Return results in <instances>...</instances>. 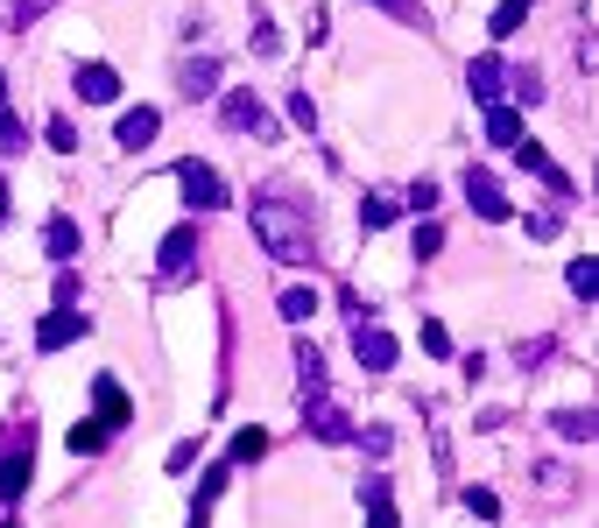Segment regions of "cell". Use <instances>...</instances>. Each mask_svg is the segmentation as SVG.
I'll use <instances>...</instances> for the list:
<instances>
[{"label": "cell", "mask_w": 599, "mask_h": 528, "mask_svg": "<svg viewBox=\"0 0 599 528\" xmlns=\"http://www.w3.org/2000/svg\"><path fill=\"white\" fill-rule=\"evenodd\" d=\"M247 219H254V240H261L276 261H310V254H318L310 247V219L290 198H254Z\"/></svg>", "instance_id": "1"}, {"label": "cell", "mask_w": 599, "mask_h": 528, "mask_svg": "<svg viewBox=\"0 0 599 528\" xmlns=\"http://www.w3.org/2000/svg\"><path fill=\"white\" fill-rule=\"evenodd\" d=\"M28 472H36V422H14L8 437H0V501H22L28 493Z\"/></svg>", "instance_id": "2"}, {"label": "cell", "mask_w": 599, "mask_h": 528, "mask_svg": "<svg viewBox=\"0 0 599 528\" xmlns=\"http://www.w3.org/2000/svg\"><path fill=\"white\" fill-rule=\"evenodd\" d=\"M219 120H227V134H240V142H282L276 113H268L254 93H227L219 99Z\"/></svg>", "instance_id": "3"}, {"label": "cell", "mask_w": 599, "mask_h": 528, "mask_svg": "<svg viewBox=\"0 0 599 528\" xmlns=\"http://www.w3.org/2000/svg\"><path fill=\"white\" fill-rule=\"evenodd\" d=\"M176 184H184V205H191V211H219V205H227V184H219V170H212V162H198V156L176 162Z\"/></svg>", "instance_id": "4"}, {"label": "cell", "mask_w": 599, "mask_h": 528, "mask_svg": "<svg viewBox=\"0 0 599 528\" xmlns=\"http://www.w3.org/2000/svg\"><path fill=\"white\" fill-rule=\"evenodd\" d=\"M85 331H93V317H85V304H57V310L36 324V353H64V345H78Z\"/></svg>", "instance_id": "5"}, {"label": "cell", "mask_w": 599, "mask_h": 528, "mask_svg": "<svg viewBox=\"0 0 599 528\" xmlns=\"http://www.w3.org/2000/svg\"><path fill=\"white\" fill-rule=\"evenodd\" d=\"M191 268H198V233H191V225H176V233L162 240V254H156V275L176 282V275H191Z\"/></svg>", "instance_id": "6"}, {"label": "cell", "mask_w": 599, "mask_h": 528, "mask_svg": "<svg viewBox=\"0 0 599 528\" xmlns=\"http://www.w3.org/2000/svg\"><path fill=\"white\" fill-rule=\"evenodd\" d=\"M353 353H359V367H367V373L395 367V339H388L381 324H353Z\"/></svg>", "instance_id": "7"}, {"label": "cell", "mask_w": 599, "mask_h": 528, "mask_svg": "<svg viewBox=\"0 0 599 528\" xmlns=\"http://www.w3.org/2000/svg\"><path fill=\"white\" fill-rule=\"evenodd\" d=\"M466 85H473V99H479V106H501V93H508V64H501V57H473Z\"/></svg>", "instance_id": "8"}, {"label": "cell", "mask_w": 599, "mask_h": 528, "mask_svg": "<svg viewBox=\"0 0 599 528\" xmlns=\"http://www.w3.org/2000/svg\"><path fill=\"white\" fill-rule=\"evenodd\" d=\"M156 127H162L156 106H127V113H120V127H113V142H120V148H148V142H156Z\"/></svg>", "instance_id": "9"}, {"label": "cell", "mask_w": 599, "mask_h": 528, "mask_svg": "<svg viewBox=\"0 0 599 528\" xmlns=\"http://www.w3.org/2000/svg\"><path fill=\"white\" fill-rule=\"evenodd\" d=\"M71 85H78V99H85V106L120 99V71H113V64H78V78H71Z\"/></svg>", "instance_id": "10"}, {"label": "cell", "mask_w": 599, "mask_h": 528, "mask_svg": "<svg viewBox=\"0 0 599 528\" xmlns=\"http://www.w3.org/2000/svg\"><path fill=\"white\" fill-rule=\"evenodd\" d=\"M466 198H473V211H479L487 225H501V219H508V198H501V184H493L487 170H473V176H466Z\"/></svg>", "instance_id": "11"}, {"label": "cell", "mask_w": 599, "mask_h": 528, "mask_svg": "<svg viewBox=\"0 0 599 528\" xmlns=\"http://www.w3.org/2000/svg\"><path fill=\"white\" fill-rule=\"evenodd\" d=\"M176 93H184V99H212V93H219V64H212V57H184Z\"/></svg>", "instance_id": "12"}, {"label": "cell", "mask_w": 599, "mask_h": 528, "mask_svg": "<svg viewBox=\"0 0 599 528\" xmlns=\"http://www.w3.org/2000/svg\"><path fill=\"white\" fill-rule=\"evenodd\" d=\"M310 430H318L325 437V444H346V437H353V422H346V409H339V402H325V395H310Z\"/></svg>", "instance_id": "13"}, {"label": "cell", "mask_w": 599, "mask_h": 528, "mask_svg": "<svg viewBox=\"0 0 599 528\" xmlns=\"http://www.w3.org/2000/svg\"><path fill=\"white\" fill-rule=\"evenodd\" d=\"M93 402H99V422H107V430H120V422L134 416V409H127V395H120V381H113V373H99V381H93Z\"/></svg>", "instance_id": "14"}, {"label": "cell", "mask_w": 599, "mask_h": 528, "mask_svg": "<svg viewBox=\"0 0 599 528\" xmlns=\"http://www.w3.org/2000/svg\"><path fill=\"white\" fill-rule=\"evenodd\" d=\"M318 304H325V296H318V290H310V282H290V290H282V296H276V310H282V317H290V324H310V317H318Z\"/></svg>", "instance_id": "15"}, {"label": "cell", "mask_w": 599, "mask_h": 528, "mask_svg": "<svg viewBox=\"0 0 599 528\" xmlns=\"http://www.w3.org/2000/svg\"><path fill=\"white\" fill-rule=\"evenodd\" d=\"M536 487H543L550 493V501H572V493H578V479H572V465H564V458H543V465H536Z\"/></svg>", "instance_id": "16"}, {"label": "cell", "mask_w": 599, "mask_h": 528, "mask_svg": "<svg viewBox=\"0 0 599 528\" xmlns=\"http://www.w3.org/2000/svg\"><path fill=\"white\" fill-rule=\"evenodd\" d=\"M367 528H402L395 521V501H388V472L367 479Z\"/></svg>", "instance_id": "17"}, {"label": "cell", "mask_w": 599, "mask_h": 528, "mask_svg": "<svg viewBox=\"0 0 599 528\" xmlns=\"http://www.w3.org/2000/svg\"><path fill=\"white\" fill-rule=\"evenodd\" d=\"M487 142L493 148H515L522 142V113H515V106H487Z\"/></svg>", "instance_id": "18"}, {"label": "cell", "mask_w": 599, "mask_h": 528, "mask_svg": "<svg viewBox=\"0 0 599 528\" xmlns=\"http://www.w3.org/2000/svg\"><path fill=\"white\" fill-rule=\"evenodd\" d=\"M42 247H50V261H78V225L50 219V225H42Z\"/></svg>", "instance_id": "19"}, {"label": "cell", "mask_w": 599, "mask_h": 528, "mask_svg": "<svg viewBox=\"0 0 599 528\" xmlns=\"http://www.w3.org/2000/svg\"><path fill=\"white\" fill-rule=\"evenodd\" d=\"M296 388H304V395H325V353L318 345H296Z\"/></svg>", "instance_id": "20"}, {"label": "cell", "mask_w": 599, "mask_h": 528, "mask_svg": "<svg viewBox=\"0 0 599 528\" xmlns=\"http://www.w3.org/2000/svg\"><path fill=\"white\" fill-rule=\"evenodd\" d=\"M550 430H558L564 444H592V430H599V422H592L586 409H558V416H550Z\"/></svg>", "instance_id": "21"}, {"label": "cell", "mask_w": 599, "mask_h": 528, "mask_svg": "<svg viewBox=\"0 0 599 528\" xmlns=\"http://www.w3.org/2000/svg\"><path fill=\"white\" fill-rule=\"evenodd\" d=\"M564 290H572V296H578V304H592V296H599V268L586 261V254H578V261H572V268H564Z\"/></svg>", "instance_id": "22"}, {"label": "cell", "mask_w": 599, "mask_h": 528, "mask_svg": "<svg viewBox=\"0 0 599 528\" xmlns=\"http://www.w3.org/2000/svg\"><path fill=\"white\" fill-rule=\"evenodd\" d=\"M529 14H536V0H501V8H493V22H487V28H493V36H515V28L529 22Z\"/></svg>", "instance_id": "23"}, {"label": "cell", "mask_w": 599, "mask_h": 528, "mask_svg": "<svg viewBox=\"0 0 599 528\" xmlns=\"http://www.w3.org/2000/svg\"><path fill=\"white\" fill-rule=\"evenodd\" d=\"M71 451H78V458L107 451V422H71Z\"/></svg>", "instance_id": "24"}, {"label": "cell", "mask_w": 599, "mask_h": 528, "mask_svg": "<svg viewBox=\"0 0 599 528\" xmlns=\"http://www.w3.org/2000/svg\"><path fill=\"white\" fill-rule=\"evenodd\" d=\"M359 225H367V233L395 225V198H359Z\"/></svg>", "instance_id": "25"}, {"label": "cell", "mask_w": 599, "mask_h": 528, "mask_svg": "<svg viewBox=\"0 0 599 528\" xmlns=\"http://www.w3.org/2000/svg\"><path fill=\"white\" fill-rule=\"evenodd\" d=\"M22 148H28V127L8 113V106H0V156H22Z\"/></svg>", "instance_id": "26"}, {"label": "cell", "mask_w": 599, "mask_h": 528, "mask_svg": "<svg viewBox=\"0 0 599 528\" xmlns=\"http://www.w3.org/2000/svg\"><path fill=\"white\" fill-rule=\"evenodd\" d=\"M402 205H409L416 219H430V211H438V184H430V176H424V184H409V191H402Z\"/></svg>", "instance_id": "27"}, {"label": "cell", "mask_w": 599, "mask_h": 528, "mask_svg": "<svg viewBox=\"0 0 599 528\" xmlns=\"http://www.w3.org/2000/svg\"><path fill=\"white\" fill-rule=\"evenodd\" d=\"M261 451H268V430H240L233 437V465H254Z\"/></svg>", "instance_id": "28"}, {"label": "cell", "mask_w": 599, "mask_h": 528, "mask_svg": "<svg viewBox=\"0 0 599 528\" xmlns=\"http://www.w3.org/2000/svg\"><path fill=\"white\" fill-rule=\"evenodd\" d=\"M438 247H444V225L438 219H416V261H430Z\"/></svg>", "instance_id": "29"}, {"label": "cell", "mask_w": 599, "mask_h": 528, "mask_svg": "<svg viewBox=\"0 0 599 528\" xmlns=\"http://www.w3.org/2000/svg\"><path fill=\"white\" fill-rule=\"evenodd\" d=\"M550 353H558V339H529V345H522V353H515V359H522V367H529V373H536V367H550Z\"/></svg>", "instance_id": "30"}, {"label": "cell", "mask_w": 599, "mask_h": 528, "mask_svg": "<svg viewBox=\"0 0 599 528\" xmlns=\"http://www.w3.org/2000/svg\"><path fill=\"white\" fill-rule=\"evenodd\" d=\"M290 120H296L304 134H318V106H310V93H290Z\"/></svg>", "instance_id": "31"}, {"label": "cell", "mask_w": 599, "mask_h": 528, "mask_svg": "<svg viewBox=\"0 0 599 528\" xmlns=\"http://www.w3.org/2000/svg\"><path fill=\"white\" fill-rule=\"evenodd\" d=\"M466 507H473V515H479V521H501V501H493V493H487V487H466Z\"/></svg>", "instance_id": "32"}, {"label": "cell", "mask_w": 599, "mask_h": 528, "mask_svg": "<svg viewBox=\"0 0 599 528\" xmlns=\"http://www.w3.org/2000/svg\"><path fill=\"white\" fill-rule=\"evenodd\" d=\"M508 78H515V99H522V106L543 99V78H536V71H508Z\"/></svg>", "instance_id": "33"}, {"label": "cell", "mask_w": 599, "mask_h": 528, "mask_svg": "<svg viewBox=\"0 0 599 528\" xmlns=\"http://www.w3.org/2000/svg\"><path fill=\"white\" fill-rule=\"evenodd\" d=\"M247 42H254V57H276V50H282V42H276V28H268V22H254V28H247Z\"/></svg>", "instance_id": "34"}, {"label": "cell", "mask_w": 599, "mask_h": 528, "mask_svg": "<svg viewBox=\"0 0 599 528\" xmlns=\"http://www.w3.org/2000/svg\"><path fill=\"white\" fill-rule=\"evenodd\" d=\"M424 353L444 359V353H452V331H444V324H424Z\"/></svg>", "instance_id": "35"}, {"label": "cell", "mask_w": 599, "mask_h": 528, "mask_svg": "<svg viewBox=\"0 0 599 528\" xmlns=\"http://www.w3.org/2000/svg\"><path fill=\"white\" fill-rule=\"evenodd\" d=\"M42 134H50V148H64V156H71V148H78V127H71V120H50V127H42Z\"/></svg>", "instance_id": "36"}, {"label": "cell", "mask_w": 599, "mask_h": 528, "mask_svg": "<svg viewBox=\"0 0 599 528\" xmlns=\"http://www.w3.org/2000/svg\"><path fill=\"white\" fill-rule=\"evenodd\" d=\"M529 240H558V211H529Z\"/></svg>", "instance_id": "37"}, {"label": "cell", "mask_w": 599, "mask_h": 528, "mask_svg": "<svg viewBox=\"0 0 599 528\" xmlns=\"http://www.w3.org/2000/svg\"><path fill=\"white\" fill-rule=\"evenodd\" d=\"M0 28H28V0H0Z\"/></svg>", "instance_id": "38"}, {"label": "cell", "mask_w": 599, "mask_h": 528, "mask_svg": "<svg viewBox=\"0 0 599 528\" xmlns=\"http://www.w3.org/2000/svg\"><path fill=\"white\" fill-rule=\"evenodd\" d=\"M578 64H586V71H599V36H592V28L578 36Z\"/></svg>", "instance_id": "39"}, {"label": "cell", "mask_w": 599, "mask_h": 528, "mask_svg": "<svg viewBox=\"0 0 599 528\" xmlns=\"http://www.w3.org/2000/svg\"><path fill=\"white\" fill-rule=\"evenodd\" d=\"M0 219H8V176H0Z\"/></svg>", "instance_id": "40"}, {"label": "cell", "mask_w": 599, "mask_h": 528, "mask_svg": "<svg viewBox=\"0 0 599 528\" xmlns=\"http://www.w3.org/2000/svg\"><path fill=\"white\" fill-rule=\"evenodd\" d=\"M0 106H8V71H0Z\"/></svg>", "instance_id": "41"}, {"label": "cell", "mask_w": 599, "mask_h": 528, "mask_svg": "<svg viewBox=\"0 0 599 528\" xmlns=\"http://www.w3.org/2000/svg\"><path fill=\"white\" fill-rule=\"evenodd\" d=\"M191 528H205V507H198V515H191Z\"/></svg>", "instance_id": "42"}, {"label": "cell", "mask_w": 599, "mask_h": 528, "mask_svg": "<svg viewBox=\"0 0 599 528\" xmlns=\"http://www.w3.org/2000/svg\"><path fill=\"white\" fill-rule=\"evenodd\" d=\"M0 528H14V521H0Z\"/></svg>", "instance_id": "43"}]
</instances>
